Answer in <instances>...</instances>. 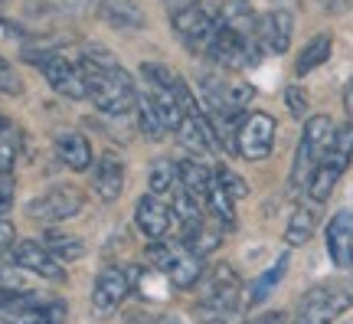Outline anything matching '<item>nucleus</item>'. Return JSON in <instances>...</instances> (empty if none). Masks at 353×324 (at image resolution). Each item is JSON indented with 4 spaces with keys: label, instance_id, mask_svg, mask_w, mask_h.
<instances>
[{
    "label": "nucleus",
    "instance_id": "nucleus-16",
    "mask_svg": "<svg viewBox=\"0 0 353 324\" xmlns=\"http://www.w3.org/2000/svg\"><path fill=\"white\" fill-rule=\"evenodd\" d=\"M92 190L99 193V200L112 203L121 197L125 190V158L114 151H101L99 164L92 167Z\"/></svg>",
    "mask_w": 353,
    "mask_h": 324
},
{
    "label": "nucleus",
    "instance_id": "nucleus-26",
    "mask_svg": "<svg viewBox=\"0 0 353 324\" xmlns=\"http://www.w3.org/2000/svg\"><path fill=\"white\" fill-rule=\"evenodd\" d=\"M288 259H291V252H281V256L272 262V269H265V272L255 278V285L249 288V298H245V305H262V301L275 292V285L281 282V275L288 272Z\"/></svg>",
    "mask_w": 353,
    "mask_h": 324
},
{
    "label": "nucleus",
    "instance_id": "nucleus-33",
    "mask_svg": "<svg viewBox=\"0 0 353 324\" xmlns=\"http://www.w3.org/2000/svg\"><path fill=\"white\" fill-rule=\"evenodd\" d=\"M0 288H23V285L17 282V275H13L10 269H3V265H0Z\"/></svg>",
    "mask_w": 353,
    "mask_h": 324
},
{
    "label": "nucleus",
    "instance_id": "nucleus-19",
    "mask_svg": "<svg viewBox=\"0 0 353 324\" xmlns=\"http://www.w3.org/2000/svg\"><path fill=\"white\" fill-rule=\"evenodd\" d=\"M291 37H294V17L291 10H268L262 13L259 20V39H262L265 53H285L291 46Z\"/></svg>",
    "mask_w": 353,
    "mask_h": 324
},
{
    "label": "nucleus",
    "instance_id": "nucleus-3",
    "mask_svg": "<svg viewBox=\"0 0 353 324\" xmlns=\"http://www.w3.org/2000/svg\"><path fill=\"white\" fill-rule=\"evenodd\" d=\"M200 301H196V318L200 324H242L245 298H242V278L239 272L219 262L200 278Z\"/></svg>",
    "mask_w": 353,
    "mask_h": 324
},
{
    "label": "nucleus",
    "instance_id": "nucleus-13",
    "mask_svg": "<svg viewBox=\"0 0 353 324\" xmlns=\"http://www.w3.org/2000/svg\"><path fill=\"white\" fill-rule=\"evenodd\" d=\"M10 262L17 265V269H26V272L39 275V278L65 282V265L52 259L50 249H46L43 242H37V239H20V242H13Z\"/></svg>",
    "mask_w": 353,
    "mask_h": 324
},
{
    "label": "nucleus",
    "instance_id": "nucleus-10",
    "mask_svg": "<svg viewBox=\"0 0 353 324\" xmlns=\"http://www.w3.org/2000/svg\"><path fill=\"white\" fill-rule=\"evenodd\" d=\"M82 190L72 187V184H59V187L46 190L26 203V216L37 220V223H63V220H72L79 210H82Z\"/></svg>",
    "mask_w": 353,
    "mask_h": 324
},
{
    "label": "nucleus",
    "instance_id": "nucleus-31",
    "mask_svg": "<svg viewBox=\"0 0 353 324\" xmlns=\"http://www.w3.org/2000/svg\"><path fill=\"white\" fill-rule=\"evenodd\" d=\"M285 102H288V108H291V115H298L301 118L304 112H307V95H304L298 86H291L288 92H285Z\"/></svg>",
    "mask_w": 353,
    "mask_h": 324
},
{
    "label": "nucleus",
    "instance_id": "nucleus-27",
    "mask_svg": "<svg viewBox=\"0 0 353 324\" xmlns=\"http://www.w3.org/2000/svg\"><path fill=\"white\" fill-rule=\"evenodd\" d=\"M176 184H180V174H176V164L161 158V161L151 164L148 171V187H151L154 197H164V193H174Z\"/></svg>",
    "mask_w": 353,
    "mask_h": 324
},
{
    "label": "nucleus",
    "instance_id": "nucleus-14",
    "mask_svg": "<svg viewBox=\"0 0 353 324\" xmlns=\"http://www.w3.org/2000/svg\"><path fill=\"white\" fill-rule=\"evenodd\" d=\"M176 137H180L183 148L193 151V154H213V151H223L219 135H216L213 122H210V115L203 112L200 102L190 105V112H187V118H183L180 131H176Z\"/></svg>",
    "mask_w": 353,
    "mask_h": 324
},
{
    "label": "nucleus",
    "instance_id": "nucleus-38",
    "mask_svg": "<svg viewBox=\"0 0 353 324\" xmlns=\"http://www.w3.org/2000/svg\"><path fill=\"white\" fill-rule=\"evenodd\" d=\"M157 324H180V321H176V318H161Z\"/></svg>",
    "mask_w": 353,
    "mask_h": 324
},
{
    "label": "nucleus",
    "instance_id": "nucleus-9",
    "mask_svg": "<svg viewBox=\"0 0 353 324\" xmlns=\"http://www.w3.org/2000/svg\"><path fill=\"white\" fill-rule=\"evenodd\" d=\"M275 118L268 112H245L236 125V154L245 161H265L275 148Z\"/></svg>",
    "mask_w": 353,
    "mask_h": 324
},
{
    "label": "nucleus",
    "instance_id": "nucleus-21",
    "mask_svg": "<svg viewBox=\"0 0 353 324\" xmlns=\"http://www.w3.org/2000/svg\"><path fill=\"white\" fill-rule=\"evenodd\" d=\"M317 229V207L311 203H301V207H294V213L288 216V226H285V246L288 249H298V246H307L311 236H314Z\"/></svg>",
    "mask_w": 353,
    "mask_h": 324
},
{
    "label": "nucleus",
    "instance_id": "nucleus-2",
    "mask_svg": "<svg viewBox=\"0 0 353 324\" xmlns=\"http://www.w3.org/2000/svg\"><path fill=\"white\" fill-rule=\"evenodd\" d=\"M82 79H85V95L92 105L105 115H128L138 105V88L125 66L101 46H85L79 56Z\"/></svg>",
    "mask_w": 353,
    "mask_h": 324
},
{
    "label": "nucleus",
    "instance_id": "nucleus-17",
    "mask_svg": "<svg viewBox=\"0 0 353 324\" xmlns=\"http://www.w3.org/2000/svg\"><path fill=\"white\" fill-rule=\"evenodd\" d=\"M176 174H180V190L187 193L200 210L210 213V190H213V171L196 158H183L176 161Z\"/></svg>",
    "mask_w": 353,
    "mask_h": 324
},
{
    "label": "nucleus",
    "instance_id": "nucleus-36",
    "mask_svg": "<svg viewBox=\"0 0 353 324\" xmlns=\"http://www.w3.org/2000/svg\"><path fill=\"white\" fill-rule=\"evenodd\" d=\"M249 324H285V314H278V312H268V314H259L255 321Z\"/></svg>",
    "mask_w": 353,
    "mask_h": 324
},
{
    "label": "nucleus",
    "instance_id": "nucleus-29",
    "mask_svg": "<svg viewBox=\"0 0 353 324\" xmlns=\"http://www.w3.org/2000/svg\"><path fill=\"white\" fill-rule=\"evenodd\" d=\"M213 174H216V184H219V187L226 190V193H229L232 200H236V203H239V200L245 197V193H249V187H245V180H242V177L236 174V171H229V167H216Z\"/></svg>",
    "mask_w": 353,
    "mask_h": 324
},
{
    "label": "nucleus",
    "instance_id": "nucleus-25",
    "mask_svg": "<svg viewBox=\"0 0 353 324\" xmlns=\"http://www.w3.org/2000/svg\"><path fill=\"white\" fill-rule=\"evenodd\" d=\"M134 112H138V128L144 137H151V141H161L167 135V125H164V115L161 108L154 105V99L148 92H138V105H134Z\"/></svg>",
    "mask_w": 353,
    "mask_h": 324
},
{
    "label": "nucleus",
    "instance_id": "nucleus-18",
    "mask_svg": "<svg viewBox=\"0 0 353 324\" xmlns=\"http://www.w3.org/2000/svg\"><path fill=\"white\" fill-rule=\"evenodd\" d=\"M327 256L337 269H353V213L341 210L327 223Z\"/></svg>",
    "mask_w": 353,
    "mask_h": 324
},
{
    "label": "nucleus",
    "instance_id": "nucleus-8",
    "mask_svg": "<svg viewBox=\"0 0 353 324\" xmlns=\"http://www.w3.org/2000/svg\"><path fill=\"white\" fill-rule=\"evenodd\" d=\"M26 59L33 66H39V73L46 75L50 82L63 99H88L85 95V79H82V66L79 59L65 56V53H56V50H46V53H26Z\"/></svg>",
    "mask_w": 353,
    "mask_h": 324
},
{
    "label": "nucleus",
    "instance_id": "nucleus-23",
    "mask_svg": "<svg viewBox=\"0 0 353 324\" xmlns=\"http://www.w3.org/2000/svg\"><path fill=\"white\" fill-rule=\"evenodd\" d=\"M39 242L50 249V256L56 262H79L85 256V242L79 236H72V233H63V229H46V236Z\"/></svg>",
    "mask_w": 353,
    "mask_h": 324
},
{
    "label": "nucleus",
    "instance_id": "nucleus-5",
    "mask_svg": "<svg viewBox=\"0 0 353 324\" xmlns=\"http://www.w3.org/2000/svg\"><path fill=\"white\" fill-rule=\"evenodd\" d=\"M353 305V278H330L301 295L291 324H334Z\"/></svg>",
    "mask_w": 353,
    "mask_h": 324
},
{
    "label": "nucleus",
    "instance_id": "nucleus-35",
    "mask_svg": "<svg viewBox=\"0 0 353 324\" xmlns=\"http://www.w3.org/2000/svg\"><path fill=\"white\" fill-rule=\"evenodd\" d=\"M343 108H347V118L353 122V75H350V82L343 86Z\"/></svg>",
    "mask_w": 353,
    "mask_h": 324
},
{
    "label": "nucleus",
    "instance_id": "nucleus-32",
    "mask_svg": "<svg viewBox=\"0 0 353 324\" xmlns=\"http://www.w3.org/2000/svg\"><path fill=\"white\" fill-rule=\"evenodd\" d=\"M13 242H17V233H13V226L0 216V252H10Z\"/></svg>",
    "mask_w": 353,
    "mask_h": 324
},
{
    "label": "nucleus",
    "instance_id": "nucleus-6",
    "mask_svg": "<svg viewBox=\"0 0 353 324\" xmlns=\"http://www.w3.org/2000/svg\"><path fill=\"white\" fill-rule=\"evenodd\" d=\"M148 262L157 272L167 275V282L174 288H193L203 278V259L196 252L183 246V239H157L148 242Z\"/></svg>",
    "mask_w": 353,
    "mask_h": 324
},
{
    "label": "nucleus",
    "instance_id": "nucleus-20",
    "mask_svg": "<svg viewBox=\"0 0 353 324\" xmlns=\"http://www.w3.org/2000/svg\"><path fill=\"white\" fill-rule=\"evenodd\" d=\"M56 154L69 171H88L92 167V144L82 131H63L56 137Z\"/></svg>",
    "mask_w": 353,
    "mask_h": 324
},
{
    "label": "nucleus",
    "instance_id": "nucleus-34",
    "mask_svg": "<svg viewBox=\"0 0 353 324\" xmlns=\"http://www.w3.org/2000/svg\"><path fill=\"white\" fill-rule=\"evenodd\" d=\"M164 3H167V10H170V13H180V10H187V7L203 3V0H164Z\"/></svg>",
    "mask_w": 353,
    "mask_h": 324
},
{
    "label": "nucleus",
    "instance_id": "nucleus-1",
    "mask_svg": "<svg viewBox=\"0 0 353 324\" xmlns=\"http://www.w3.org/2000/svg\"><path fill=\"white\" fill-rule=\"evenodd\" d=\"M259 20L262 13H255L249 0H226L216 10V37L206 59L226 73L259 66L265 56L262 39H259Z\"/></svg>",
    "mask_w": 353,
    "mask_h": 324
},
{
    "label": "nucleus",
    "instance_id": "nucleus-30",
    "mask_svg": "<svg viewBox=\"0 0 353 324\" xmlns=\"http://www.w3.org/2000/svg\"><path fill=\"white\" fill-rule=\"evenodd\" d=\"M23 92V79L3 56H0V95H20Z\"/></svg>",
    "mask_w": 353,
    "mask_h": 324
},
{
    "label": "nucleus",
    "instance_id": "nucleus-22",
    "mask_svg": "<svg viewBox=\"0 0 353 324\" xmlns=\"http://www.w3.org/2000/svg\"><path fill=\"white\" fill-rule=\"evenodd\" d=\"M10 324H63L65 321V301L52 298V301H43L39 298L37 305L30 308H20V312L7 314Z\"/></svg>",
    "mask_w": 353,
    "mask_h": 324
},
{
    "label": "nucleus",
    "instance_id": "nucleus-11",
    "mask_svg": "<svg viewBox=\"0 0 353 324\" xmlns=\"http://www.w3.org/2000/svg\"><path fill=\"white\" fill-rule=\"evenodd\" d=\"M131 288H134L131 269H125V265L101 269L99 278H95V285H92V314H95V318H112V314L125 305V298L131 295Z\"/></svg>",
    "mask_w": 353,
    "mask_h": 324
},
{
    "label": "nucleus",
    "instance_id": "nucleus-4",
    "mask_svg": "<svg viewBox=\"0 0 353 324\" xmlns=\"http://www.w3.org/2000/svg\"><path fill=\"white\" fill-rule=\"evenodd\" d=\"M337 137V125L330 122L327 115H311L304 122L301 141H298V151H294V164H291V193H304L314 171L321 167V161L327 158L330 144Z\"/></svg>",
    "mask_w": 353,
    "mask_h": 324
},
{
    "label": "nucleus",
    "instance_id": "nucleus-7",
    "mask_svg": "<svg viewBox=\"0 0 353 324\" xmlns=\"http://www.w3.org/2000/svg\"><path fill=\"white\" fill-rule=\"evenodd\" d=\"M350 161H353V122L350 125H343V128H337V137H334V144H330L327 158H324L321 167L314 171L311 184H307V190H304V197L311 200L314 207H321V203L334 193V187L341 184V177L347 174Z\"/></svg>",
    "mask_w": 353,
    "mask_h": 324
},
{
    "label": "nucleus",
    "instance_id": "nucleus-15",
    "mask_svg": "<svg viewBox=\"0 0 353 324\" xmlns=\"http://www.w3.org/2000/svg\"><path fill=\"white\" fill-rule=\"evenodd\" d=\"M134 226H138V233L144 239H167V233L174 229V210L167 207L161 197H154V193H144L138 200V207H134Z\"/></svg>",
    "mask_w": 353,
    "mask_h": 324
},
{
    "label": "nucleus",
    "instance_id": "nucleus-12",
    "mask_svg": "<svg viewBox=\"0 0 353 324\" xmlns=\"http://www.w3.org/2000/svg\"><path fill=\"white\" fill-rule=\"evenodd\" d=\"M174 33L183 39V46L190 53L206 56L216 37V13L206 3H196V7H187V10L174 13Z\"/></svg>",
    "mask_w": 353,
    "mask_h": 324
},
{
    "label": "nucleus",
    "instance_id": "nucleus-37",
    "mask_svg": "<svg viewBox=\"0 0 353 324\" xmlns=\"http://www.w3.org/2000/svg\"><path fill=\"white\" fill-rule=\"evenodd\" d=\"M7 128H10V122H7V118H3V115H0V135H3V131H7Z\"/></svg>",
    "mask_w": 353,
    "mask_h": 324
},
{
    "label": "nucleus",
    "instance_id": "nucleus-28",
    "mask_svg": "<svg viewBox=\"0 0 353 324\" xmlns=\"http://www.w3.org/2000/svg\"><path fill=\"white\" fill-rule=\"evenodd\" d=\"M101 13H105V20L114 26H141L144 23L141 7L134 0H101Z\"/></svg>",
    "mask_w": 353,
    "mask_h": 324
},
{
    "label": "nucleus",
    "instance_id": "nucleus-24",
    "mask_svg": "<svg viewBox=\"0 0 353 324\" xmlns=\"http://www.w3.org/2000/svg\"><path fill=\"white\" fill-rule=\"evenodd\" d=\"M330 50H334V39H330V33H317V37L311 39L301 53H298L294 75H307V73H314V69H321V66L330 59Z\"/></svg>",
    "mask_w": 353,
    "mask_h": 324
}]
</instances>
